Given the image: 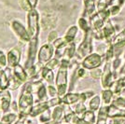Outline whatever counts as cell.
Here are the masks:
<instances>
[{
    "mask_svg": "<svg viewBox=\"0 0 125 124\" xmlns=\"http://www.w3.org/2000/svg\"><path fill=\"white\" fill-rule=\"evenodd\" d=\"M32 81H27L24 83L22 90L19 97L18 106H19V118L22 117H29V112L34 106V96H33V90H32Z\"/></svg>",
    "mask_w": 125,
    "mask_h": 124,
    "instance_id": "1",
    "label": "cell"
},
{
    "mask_svg": "<svg viewBox=\"0 0 125 124\" xmlns=\"http://www.w3.org/2000/svg\"><path fill=\"white\" fill-rule=\"evenodd\" d=\"M69 66H70V61L67 59H62L55 78V86L58 91V97L60 98H62L68 93L67 76Z\"/></svg>",
    "mask_w": 125,
    "mask_h": 124,
    "instance_id": "2",
    "label": "cell"
},
{
    "mask_svg": "<svg viewBox=\"0 0 125 124\" xmlns=\"http://www.w3.org/2000/svg\"><path fill=\"white\" fill-rule=\"evenodd\" d=\"M93 38H94V32L91 29L90 31L85 33L83 40L76 52V56L78 59L83 60L88 55L93 53Z\"/></svg>",
    "mask_w": 125,
    "mask_h": 124,
    "instance_id": "3",
    "label": "cell"
},
{
    "mask_svg": "<svg viewBox=\"0 0 125 124\" xmlns=\"http://www.w3.org/2000/svg\"><path fill=\"white\" fill-rule=\"evenodd\" d=\"M27 25H28V34L31 39H38L40 26H39V14L35 10H31L27 15Z\"/></svg>",
    "mask_w": 125,
    "mask_h": 124,
    "instance_id": "4",
    "label": "cell"
},
{
    "mask_svg": "<svg viewBox=\"0 0 125 124\" xmlns=\"http://www.w3.org/2000/svg\"><path fill=\"white\" fill-rule=\"evenodd\" d=\"M110 12L108 10L104 11H101V12H96L94 15L90 18V25L93 31H97V30H101L104 24L106 23V21L109 20Z\"/></svg>",
    "mask_w": 125,
    "mask_h": 124,
    "instance_id": "5",
    "label": "cell"
},
{
    "mask_svg": "<svg viewBox=\"0 0 125 124\" xmlns=\"http://www.w3.org/2000/svg\"><path fill=\"white\" fill-rule=\"evenodd\" d=\"M111 62L112 61H106V60L104 61L103 75L101 77V85H102L103 89H111L116 81L114 74L111 69Z\"/></svg>",
    "mask_w": 125,
    "mask_h": 124,
    "instance_id": "6",
    "label": "cell"
},
{
    "mask_svg": "<svg viewBox=\"0 0 125 124\" xmlns=\"http://www.w3.org/2000/svg\"><path fill=\"white\" fill-rule=\"evenodd\" d=\"M104 56L100 55L97 52H93L92 54H90L86 57L85 59L82 60L81 62V66L85 68L86 70H93L95 68H99L102 63H104Z\"/></svg>",
    "mask_w": 125,
    "mask_h": 124,
    "instance_id": "7",
    "label": "cell"
},
{
    "mask_svg": "<svg viewBox=\"0 0 125 124\" xmlns=\"http://www.w3.org/2000/svg\"><path fill=\"white\" fill-rule=\"evenodd\" d=\"M53 53H54V47L52 44L47 43V44L42 45L37 53L38 62L40 64H46L48 62H50L52 60Z\"/></svg>",
    "mask_w": 125,
    "mask_h": 124,
    "instance_id": "8",
    "label": "cell"
},
{
    "mask_svg": "<svg viewBox=\"0 0 125 124\" xmlns=\"http://www.w3.org/2000/svg\"><path fill=\"white\" fill-rule=\"evenodd\" d=\"M32 90L33 93H36L37 96V102L38 103H43L48 101V91L47 88L44 86V84L38 80V81H32Z\"/></svg>",
    "mask_w": 125,
    "mask_h": 124,
    "instance_id": "9",
    "label": "cell"
},
{
    "mask_svg": "<svg viewBox=\"0 0 125 124\" xmlns=\"http://www.w3.org/2000/svg\"><path fill=\"white\" fill-rule=\"evenodd\" d=\"M37 45H38V39H31L29 42V48H28V55L27 60L25 62V70L34 66V62L36 59L37 52Z\"/></svg>",
    "mask_w": 125,
    "mask_h": 124,
    "instance_id": "10",
    "label": "cell"
},
{
    "mask_svg": "<svg viewBox=\"0 0 125 124\" xmlns=\"http://www.w3.org/2000/svg\"><path fill=\"white\" fill-rule=\"evenodd\" d=\"M11 28L13 32L16 34V36H18L22 42H30V36L28 34V31L25 29V27L21 24L19 21H12L11 22Z\"/></svg>",
    "mask_w": 125,
    "mask_h": 124,
    "instance_id": "11",
    "label": "cell"
},
{
    "mask_svg": "<svg viewBox=\"0 0 125 124\" xmlns=\"http://www.w3.org/2000/svg\"><path fill=\"white\" fill-rule=\"evenodd\" d=\"M102 32L104 37V43L106 44H111L112 40L114 39V37L117 35V30L115 28L113 22L110 21V19L106 21V23L102 28Z\"/></svg>",
    "mask_w": 125,
    "mask_h": 124,
    "instance_id": "12",
    "label": "cell"
},
{
    "mask_svg": "<svg viewBox=\"0 0 125 124\" xmlns=\"http://www.w3.org/2000/svg\"><path fill=\"white\" fill-rule=\"evenodd\" d=\"M11 94L9 90L0 91V111L6 113L11 106Z\"/></svg>",
    "mask_w": 125,
    "mask_h": 124,
    "instance_id": "13",
    "label": "cell"
},
{
    "mask_svg": "<svg viewBox=\"0 0 125 124\" xmlns=\"http://www.w3.org/2000/svg\"><path fill=\"white\" fill-rule=\"evenodd\" d=\"M7 60H8V65L9 67L13 68L19 64L21 60V51L18 48H14L10 50L7 54Z\"/></svg>",
    "mask_w": 125,
    "mask_h": 124,
    "instance_id": "14",
    "label": "cell"
},
{
    "mask_svg": "<svg viewBox=\"0 0 125 124\" xmlns=\"http://www.w3.org/2000/svg\"><path fill=\"white\" fill-rule=\"evenodd\" d=\"M11 76L12 74L10 67H7L5 70H0V91L8 90V88H10Z\"/></svg>",
    "mask_w": 125,
    "mask_h": 124,
    "instance_id": "15",
    "label": "cell"
},
{
    "mask_svg": "<svg viewBox=\"0 0 125 124\" xmlns=\"http://www.w3.org/2000/svg\"><path fill=\"white\" fill-rule=\"evenodd\" d=\"M64 118V104L62 103L58 106H55L52 113V121L54 124L62 122Z\"/></svg>",
    "mask_w": 125,
    "mask_h": 124,
    "instance_id": "16",
    "label": "cell"
},
{
    "mask_svg": "<svg viewBox=\"0 0 125 124\" xmlns=\"http://www.w3.org/2000/svg\"><path fill=\"white\" fill-rule=\"evenodd\" d=\"M125 0H108L107 10L110 12V16H116L119 14Z\"/></svg>",
    "mask_w": 125,
    "mask_h": 124,
    "instance_id": "17",
    "label": "cell"
},
{
    "mask_svg": "<svg viewBox=\"0 0 125 124\" xmlns=\"http://www.w3.org/2000/svg\"><path fill=\"white\" fill-rule=\"evenodd\" d=\"M80 102V93H67L62 98V103L66 105H74Z\"/></svg>",
    "mask_w": 125,
    "mask_h": 124,
    "instance_id": "18",
    "label": "cell"
},
{
    "mask_svg": "<svg viewBox=\"0 0 125 124\" xmlns=\"http://www.w3.org/2000/svg\"><path fill=\"white\" fill-rule=\"evenodd\" d=\"M100 96H101V100H102V105L108 106L113 102L115 94L111 89H103Z\"/></svg>",
    "mask_w": 125,
    "mask_h": 124,
    "instance_id": "19",
    "label": "cell"
},
{
    "mask_svg": "<svg viewBox=\"0 0 125 124\" xmlns=\"http://www.w3.org/2000/svg\"><path fill=\"white\" fill-rule=\"evenodd\" d=\"M13 76L15 77L18 80H20L21 83H26L28 79V74L26 70L22 67L21 65L18 64L15 67H13Z\"/></svg>",
    "mask_w": 125,
    "mask_h": 124,
    "instance_id": "20",
    "label": "cell"
},
{
    "mask_svg": "<svg viewBox=\"0 0 125 124\" xmlns=\"http://www.w3.org/2000/svg\"><path fill=\"white\" fill-rule=\"evenodd\" d=\"M107 119H108V106L102 105L97 111L96 124H107Z\"/></svg>",
    "mask_w": 125,
    "mask_h": 124,
    "instance_id": "21",
    "label": "cell"
},
{
    "mask_svg": "<svg viewBox=\"0 0 125 124\" xmlns=\"http://www.w3.org/2000/svg\"><path fill=\"white\" fill-rule=\"evenodd\" d=\"M95 12V0H84V18H90Z\"/></svg>",
    "mask_w": 125,
    "mask_h": 124,
    "instance_id": "22",
    "label": "cell"
},
{
    "mask_svg": "<svg viewBox=\"0 0 125 124\" xmlns=\"http://www.w3.org/2000/svg\"><path fill=\"white\" fill-rule=\"evenodd\" d=\"M40 75H41V78H44L49 85H54L55 84V80H54V74L52 72V69L46 67V66H42L40 68Z\"/></svg>",
    "mask_w": 125,
    "mask_h": 124,
    "instance_id": "23",
    "label": "cell"
},
{
    "mask_svg": "<svg viewBox=\"0 0 125 124\" xmlns=\"http://www.w3.org/2000/svg\"><path fill=\"white\" fill-rule=\"evenodd\" d=\"M108 118H125V110L111 103L108 105Z\"/></svg>",
    "mask_w": 125,
    "mask_h": 124,
    "instance_id": "24",
    "label": "cell"
},
{
    "mask_svg": "<svg viewBox=\"0 0 125 124\" xmlns=\"http://www.w3.org/2000/svg\"><path fill=\"white\" fill-rule=\"evenodd\" d=\"M102 106V100L100 95H94L93 98L89 101L88 103V109L92 110L94 112L98 111L99 108Z\"/></svg>",
    "mask_w": 125,
    "mask_h": 124,
    "instance_id": "25",
    "label": "cell"
},
{
    "mask_svg": "<svg viewBox=\"0 0 125 124\" xmlns=\"http://www.w3.org/2000/svg\"><path fill=\"white\" fill-rule=\"evenodd\" d=\"M78 32V26H76V25L71 26L67 31H66L65 35H64V36H63L64 41L66 42V43H72V42H74L75 38H76V36H77Z\"/></svg>",
    "mask_w": 125,
    "mask_h": 124,
    "instance_id": "26",
    "label": "cell"
},
{
    "mask_svg": "<svg viewBox=\"0 0 125 124\" xmlns=\"http://www.w3.org/2000/svg\"><path fill=\"white\" fill-rule=\"evenodd\" d=\"M123 89H125V77H120L115 81L114 85L112 86L111 90L114 93L115 95L118 96V95H120V92Z\"/></svg>",
    "mask_w": 125,
    "mask_h": 124,
    "instance_id": "27",
    "label": "cell"
},
{
    "mask_svg": "<svg viewBox=\"0 0 125 124\" xmlns=\"http://www.w3.org/2000/svg\"><path fill=\"white\" fill-rule=\"evenodd\" d=\"M19 119V116L16 113H8L2 116V118L0 119V123L1 124H12L15 123Z\"/></svg>",
    "mask_w": 125,
    "mask_h": 124,
    "instance_id": "28",
    "label": "cell"
},
{
    "mask_svg": "<svg viewBox=\"0 0 125 124\" xmlns=\"http://www.w3.org/2000/svg\"><path fill=\"white\" fill-rule=\"evenodd\" d=\"M71 108H72V110L76 113V115H77L78 117H79L80 119H81V117L83 116V114L88 110L86 104H85V103H83V102H79V103H76V104H74V105H71Z\"/></svg>",
    "mask_w": 125,
    "mask_h": 124,
    "instance_id": "29",
    "label": "cell"
},
{
    "mask_svg": "<svg viewBox=\"0 0 125 124\" xmlns=\"http://www.w3.org/2000/svg\"><path fill=\"white\" fill-rule=\"evenodd\" d=\"M81 119H83L84 121H86L87 123L90 124H96V119H97V115L95 114V112L92 111V110H87L85 113L83 114V116L81 117Z\"/></svg>",
    "mask_w": 125,
    "mask_h": 124,
    "instance_id": "30",
    "label": "cell"
},
{
    "mask_svg": "<svg viewBox=\"0 0 125 124\" xmlns=\"http://www.w3.org/2000/svg\"><path fill=\"white\" fill-rule=\"evenodd\" d=\"M78 27L84 32V34L87 33V32L90 31V30L92 29V28H91V25H90V21H89L86 18H84V17H81V18L78 19Z\"/></svg>",
    "mask_w": 125,
    "mask_h": 124,
    "instance_id": "31",
    "label": "cell"
},
{
    "mask_svg": "<svg viewBox=\"0 0 125 124\" xmlns=\"http://www.w3.org/2000/svg\"><path fill=\"white\" fill-rule=\"evenodd\" d=\"M76 52H77V50H76V44H75V42L69 43L67 45V48H66V52H65L64 57H67L66 59L70 61L76 55Z\"/></svg>",
    "mask_w": 125,
    "mask_h": 124,
    "instance_id": "32",
    "label": "cell"
},
{
    "mask_svg": "<svg viewBox=\"0 0 125 124\" xmlns=\"http://www.w3.org/2000/svg\"><path fill=\"white\" fill-rule=\"evenodd\" d=\"M52 111L51 109H47L46 111H44L42 114L39 115V122L43 124L49 123L52 121Z\"/></svg>",
    "mask_w": 125,
    "mask_h": 124,
    "instance_id": "33",
    "label": "cell"
},
{
    "mask_svg": "<svg viewBox=\"0 0 125 124\" xmlns=\"http://www.w3.org/2000/svg\"><path fill=\"white\" fill-rule=\"evenodd\" d=\"M112 103H113L114 105H116L117 107L121 108V109H124L125 110V98L124 97L120 96V95H118V96L115 95L114 100H113Z\"/></svg>",
    "mask_w": 125,
    "mask_h": 124,
    "instance_id": "34",
    "label": "cell"
},
{
    "mask_svg": "<svg viewBox=\"0 0 125 124\" xmlns=\"http://www.w3.org/2000/svg\"><path fill=\"white\" fill-rule=\"evenodd\" d=\"M21 84H22V83H21L20 80H18V79L13 76V74H12V76H11V78H10V89L11 91H15L16 89L19 88Z\"/></svg>",
    "mask_w": 125,
    "mask_h": 124,
    "instance_id": "35",
    "label": "cell"
},
{
    "mask_svg": "<svg viewBox=\"0 0 125 124\" xmlns=\"http://www.w3.org/2000/svg\"><path fill=\"white\" fill-rule=\"evenodd\" d=\"M102 75H103V69H101L100 67L93 69V70H91V72H90V76L93 78H94V79L101 78Z\"/></svg>",
    "mask_w": 125,
    "mask_h": 124,
    "instance_id": "36",
    "label": "cell"
},
{
    "mask_svg": "<svg viewBox=\"0 0 125 124\" xmlns=\"http://www.w3.org/2000/svg\"><path fill=\"white\" fill-rule=\"evenodd\" d=\"M48 91V94L51 98H55V97H58V91L57 88L54 86V85H49L47 88Z\"/></svg>",
    "mask_w": 125,
    "mask_h": 124,
    "instance_id": "37",
    "label": "cell"
},
{
    "mask_svg": "<svg viewBox=\"0 0 125 124\" xmlns=\"http://www.w3.org/2000/svg\"><path fill=\"white\" fill-rule=\"evenodd\" d=\"M107 5H108V0H98V4H97L98 12L106 10H107Z\"/></svg>",
    "mask_w": 125,
    "mask_h": 124,
    "instance_id": "38",
    "label": "cell"
},
{
    "mask_svg": "<svg viewBox=\"0 0 125 124\" xmlns=\"http://www.w3.org/2000/svg\"><path fill=\"white\" fill-rule=\"evenodd\" d=\"M61 62H59V60L58 59H56V58H54V59H52L50 62H48L44 66H46V67L50 68V69H52V70H53L55 67H57L58 65L60 64Z\"/></svg>",
    "mask_w": 125,
    "mask_h": 124,
    "instance_id": "39",
    "label": "cell"
},
{
    "mask_svg": "<svg viewBox=\"0 0 125 124\" xmlns=\"http://www.w3.org/2000/svg\"><path fill=\"white\" fill-rule=\"evenodd\" d=\"M107 124H125V118H108Z\"/></svg>",
    "mask_w": 125,
    "mask_h": 124,
    "instance_id": "40",
    "label": "cell"
},
{
    "mask_svg": "<svg viewBox=\"0 0 125 124\" xmlns=\"http://www.w3.org/2000/svg\"><path fill=\"white\" fill-rule=\"evenodd\" d=\"M8 64V60H7V56L5 53L0 51V66L2 67H6V65Z\"/></svg>",
    "mask_w": 125,
    "mask_h": 124,
    "instance_id": "41",
    "label": "cell"
},
{
    "mask_svg": "<svg viewBox=\"0 0 125 124\" xmlns=\"http://www.w3.org/2000/svg\"><path fill=\"white\" fill-rule=\"evenodd\" d=\"M58 38V34L56 31H52L50 33V35L48 36V41L49 43L51 44V43H53V42L55 41L56 39Z\"/></svg>",
    "mask_w": 125,
    "mask_h": 124,
    "instance_id": "42",
    "label": "cell"
},
{
    "mask_svg": "<svg viewBox=\"0 0 125 124\" xmlns=\"http://www.w3.org/2000/svg\"><path fill=\"white\" fill-rule=\"evenodd\" d=\"M37 1L38 0H26L27 5H28L30 10H35L36 9V7L37 5Z\"/></svg>",
    "mask_w": 125,
    "mask_h": 124,
    "instance_id": "43",
    "label": "cell"
},
{
    "mask_svg": "<svg viewBox=\"0 0 125 124\" xmlns=\"http://www.w3.org/2000/svg\"><path fill=\"white\" fill-rule=\"evenodd\" d=\"M26 121H27V117H22V118H19L14 124H26Z\"/></svg>",
    "mask_w": 125,
    "mask_h": 124,
    "instance_id": "44",
    "label": "cell"
}]
</instances>
